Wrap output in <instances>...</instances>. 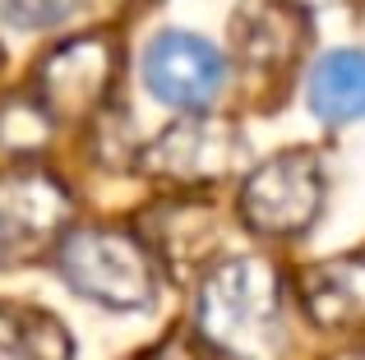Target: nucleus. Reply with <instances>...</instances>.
I'll return each mask as SVG.
<instances>
[{
	"label": "nucleus",
	"instance_id": "obj_11",
	"mask_svg": "<svg viewBox=\"0 0 365 360\" xmlns=\"http://www.w3.org/2000/svg\"><path fill=\"white\" fill-rule=\"evenodd\" d=\"M310 111L324 125H347L365 116V51H329L310 70Z\"/></svg>",
	"mask_w": 365,
	"mask_h": 360
},
{
	"label": "nucleus",
	"instance_id": "obj_6",
	"mask_svg": "<svg viewBox=\"0 0 365 360\" xmlns=\"http://www.w3.org/2000/svg\"><path fill=\"white\" fill-rule=\"evenodd\" d=\"M241 162V134L236 125L213 116L171 120L158 139H148L139 153V166L171 185H213Z\"/></svg>",
	"mask_w": 365,
	"mask_h": 360
},
{
	"label": "nucleus",
	"instance_id": "obj_10",
	"mask_svg": "<svg viewBox=\"0 0 365 360\" xmlns=\"http://www.w3.org/2000/svg\"><path fill=\"white\" fill-rule=\"evenodd\" d=\"M222 235V222H217L213 203H199V198H171V203H158L143 222V245L162 254L171 268H195L199 259H208Z\"/></svg>",
	"mask_w": 365,
	"mask_h": 360
},
{
	"label": "nucleus",
	"instance_id": "obj_2",
	"mask_svg": "<svg viewBox=\"0 0 365 360\" xmlns=\"http://www.w3.org/2000/svg\"><path fill=\"white\" fill-rule=\"evenodd\" d=\"M56 268L79 291L83 300L102 309H148L158 296V272H153V254L139 235L116 231V226H79L65 231L56 245Z\"/></svg>",
	"mask_w": 365,
	"mask_h": 360
},
{
	"label": "nucleus",
	"instance_id": "obj_4",
	"mask_svg": "<svg viewBox=\"0 0 365 360\" xmlns=\"http://www.w3.org/2000/svg\"><path fill=\"white\" fill-rule=\"evenodd\" d=\"M120 51L111 37L88 33L61 42L37 65V102L51 120H93L111 97Z\"/></svg>",
	"mask_w": 365,
	"mask_h": 360
},
{
	"label": "nucleus",
	"instance_id": "obj_14",
	"mask_svg": "<svg viewBox=\"0 0 365 360\" xmlns=\"http://www.w3.org/2000/svg\"><path fill=\"white\" fill-rule=\"evenodd\" d=\"M83 0H0V18L14 23L19 33H46V28L65 23Z\"/></svg>",
	"mask_w": 365,
	"mask_h": 360
},
{
	"label": "nucleus",
	"instance_id": "obj_9",
	"mask_svg": "<svg viewBox=\"0 0 365 360\" xmlns=\"http://www.w3.org/2000/svg\"><path fill=\"white\" fill-rule=\"evenodd\" d=\"M301 305L319 328H365V250L305 268Z\"/></svg>",
	"mask_w": 365,
	"mask_h": 360
},
{
	"label": "nucleus",
	"instance_id": "obj_12",
	"mask_svg": "<svg viewBox=\"0 0 365 360\" xmlns=\"http://www.w3.org/2000/svg\"><path fill=\"white\" fill-rule=\"evenodd\" d=\"M0 360H74V337L37 305H0Z\"/></svg>",
	"mask_w": 365,
	"mask_h": 360
},
{
	"label": "nucleus",
	"instance_id": "obj_8",
	"mask_svg": "<svg viewBox=\"0 0 365 360\" xmlns=\"http://www.w3.org/2000/svg\"><path fill=\"white\" fill-rule=\"evenodd\" d=\"M70 213L74 198L56 176L37 171V166H19V171L0 176V231H5V240H46L70 222Z\"/></svg>",
	"mask_w": 365,
	"mask_h": 360
},
{
	"label": "nucleus",
	"instance_id": "obj_13",
	"mask_svg": "<svg viewBox=\"0 0 365 360\" xmlns=\"http://www.w3.org/2000/svg\"><path fill=\"white\" fill-rule=\"evenodd\" d=\"M56 120L42 111L37 97H5L0 102V153L5 157H33L46 148Z\"/></svg>",
	"mask_w": 365,
	"mask_h": 360
},
{
	"label": "nucleus",
	"instance_id": "obj_15",
	"mask_svg": "<svg viewBox=\"0 0 365 360\" xmlns=\"http://www.w3.org/2000/svg\"><path fill=\"white\" fill-rule=\"evenodd\" d=\"M139 360H204V351H199V342L190 333H167L158 346H148Z\"/></svg>",
	"mask_w": 365,
	"mask_h": 360
},
{
	"label": "nucleus",
	"instance_id": "obj_1",
	"mask_svg": "<svg viewBox=\"0 0 365 360\" xmlns=\"http://www.w3.org/2000/svg\"><path fill=\"white\" fill-rule=\"evenodd\" d=\"M199 337L227 360H273L282 351V282L273 263L236 254L199 287Z\"/></svg>",
	"mask_w": 365,
	"mask_h": 360
},
{
	"label": "nucleus",
	"instance_id": "obj_3",
	"mask_svg": "<svg viewBox=\"0 0 365 360\" xmlns=\"http://www.w3.org/2000/svg\"><path fill=\"white\" fill-rule=\"evenodd\" d=\"M324 208V166L310 148L259 162L241 185V217L259 235H301Z\"/></svg>",
	"mask_w": 365,
	"mask_h": 360
},
{
	"label": "nucleus",
	"instance_id": "obj_17",
	"mask_svg": "<svg viewBox=\"0 0 365 360\" xmlns=\"http://www.w3.org/2000/svg\"><path fill=\"white\" fill-rule=\"evenodd\" d=\"M0 254H5V231H0Z\"/></svg>",
	"mask_w": 365,
	"mask_h": 360
},
{
	"label": "nucleus",
	"instance_id": "obj_16",
	"mask_svg": "<svg viewBox=\"0 0 365 360\" xmlns=\"http://www.w3.org/2000/svg\"><path fill=\"white\" fill-rule=\"evenodd\" d=\"M338 360H365V351H347V356H338Z\"/></svg>",
	"mask_w": 365,
	"mask_h": 360
},
{
	"label": "nucleus",
	"instance_id": "obj_7",
	"mask_svg": "<svg viewBox=\"0 0 365 360\" xmlns=\"http://www.w3.org/2000/svg\"><path fill=\"white\" fill-rule=\"evenodd\" d=\"M310 18L292 0H245L232 18V46L250 70L277 74L301 55Z\"/></svg>",
	"mask_w": 365,
	"mask_h": 360
},
{
	"label": "nucleus",
	"instance_id": "obj_5",
	"mask_svg": "<svg viewBox=\"0 0 365 360\" xmlns=\"http://www.w3.org/2000/svg\"><path fill=\"white\" fill-rule=\"evenodd\" d=\"M143 83L158 102L176 111H204L227 88V60L208 37L167 28L143 51Z\"/></svg>",
	"mask_w": 365,
	"mask_h": 360
}]
</instances>
